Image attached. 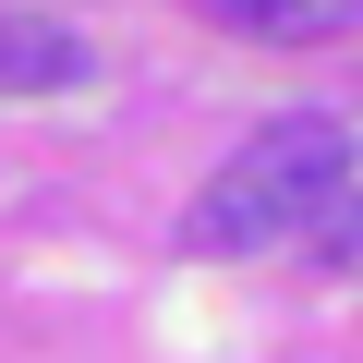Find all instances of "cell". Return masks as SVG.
Wrapping results in <instances>:
<instances>
[{"label":"cell","instance_id":"2","mask_svg":"<svg viewBox=\"0 0 363 363\" xmlns=\"http://www.w3.org/2000/svg\"><path fill=\"white\" fill-rule=\"evenodd\" d=\"M218 37H255V49H327L363 25V0H206Z\"/></svg>","mask_w":363,"mask_h":363},{"label":"cell","instance_id":"3","mask_svg":"<svg viewBox=\"0 0 363 363\" xmlns=\"http://www.w3.org/2000/svg\"><path fill=\"white\" fill-rule=\"evenodd\" d=\"M97 61H85V37L73 25H13L0 13V97H61V85H85Z\"/></svg>","mask_w":363,"mask_h":363},{"label":"cell","instance_id":"1","mask_svg":"<svg viewBox=\"0 0 363 363\" xmlns=\"http://www.w3.org/2000/svg\"><path fill=\"white\" fill-rule=\"evenodd\" d=\"M339 182H351V133L327 109H279L255 121L218 169H206V194L182 206V255H267L291 230H327L339 218Z\"/></svg>","mask_w":363,"mask_h":363},{"label":"cell","instance_id":"4","mask_svg":"<svg viewBox=\"0 0 363 363\" xmlns=\"http://www.w3.org/2000/svg\"><path fill=\"white\" fill-rule=\"evenodd\" d=\"M327 255H339V267H363V206H339V218H327Z\"/></svg>","mask_w":363,"mask_h":363}]
</instances>
